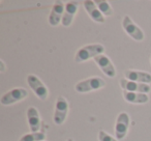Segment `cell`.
Instances as JSON below:
<instances>
[{
    "label": "cell",
    "instance_id": "6da1fadb",
    "mask_svg": "<svg viewBox=\"0 0 151 141\" xmlns=\"http://www.w3.org/2000/svg\"><path fill=\"white\" fill-rule=\"evenodd\" d=\"M105 52V47L101 44H89L86 46H83L80 48L75 56V61L77 63L85 62L89 59H94L96 56L104 54Z\"/></svg>",
    "mask_w": 151,
    "mask_h": 141
},
{
    "label": "cell",
    "instance_id": "7a4b0ae2",
    "mask_svg": "<svg viewBox=\"0 0 151 141\" xmlns=\"http://www.w3.org/2000/svg\"><path fill=\"white\" fill-rule=\"evenodd\" d=\"M106 81L101 77H90L85 80H82L75 85V90L80 93H87L91 91H95L105 87Z\"/></svg>",
    "mask_w": 151,
    "mask_h": 141
},
{
    "label": "cell",
    "instance_id": "3957f363",
    "mask_svg": "<svg viewBox=\"0 0 151 141\" xmlns=\"http://www.w3.org/2000/svg\"><path fill=\"white\" fill-rule=\"evenodd\" d=\"M69 105L67 100L62 95H59L56 99V103H55V111L54 116H53V120H54L55 124L60 126L65 121L68 114Z\"/></svg>",
    "mask_w": 151,
    "mask_h": 141
},
{
    "label": "cell",
    "instance_id": "277c9868",
    "mask_svg": "<svg viewBox=\"0 0 151 141\" xmlns=\"http://www.w3.org/2000/svg\"><path fill=\"white\" fill-rule=\"evenodd\" d=\"M27 83L35 95L42 101H46L49 97V90L42 80L36 75L29 74L27 76Z\"/></svg>",
    "mask_w": 151,
    "mask_h": 141
},
{
    "label": "cell",
    "instance_id": "5b68a950",
    "mask_svg": "<svg viewBox=\"0 0 151 141\" xmlns=\"http://www.w3.org/2000/svg\"><path fill=\"white\" fill-rule=\"evenodd\" d=\"M122 28L132 40H137V42H142L144 40L145 34L143 30L132 21L129 16H124L123 20H122Z\"/></svg>",
    "mask_w": 151,
    "mask_h": 141
},
{
    "label": "cell",
    "instance_id": "8992f818",
    "mask_svg": "<svg viewBox=\"0 0 151 141\" xmlns=\"http://www.w3.org/2000/svg\"><path fill=\"white\" fill-rule=\"evenodd\" d=\"M28 97V91L25 88H22V87H17V88H14L12 90L5 93L4 95L1 97V104L4 106L13 105L18 102H21L23 100H25Z\"/></svg>",
    "mask_w": 151,
    "mask_h": 141
},
{
    "label": "cell",
    "instance_id": "52a82bcc",
    "mask_svg": "<svg viewBox=\"0 0 151 141\" xmlns=\"http://www.w3.org/2000/svg\"><path fill=\"white\" fill-rule=\"evenodd\" d=\"M130 124V118L126 112H121L119 115L117 116V119L115 122V128H114V132H115L116 139L121 140V139L125 138L128 132V128H129Z\"/></svg>",
    "mask_w": 151,
    "mask_h": 141
},
{
    "label": "cell",
    "instance_id": "ba28073f",
    "mask_svg": "<svg viewBox=\"0 0 151 141\" xmlns=\"http://www.w3.org/2000/svg\"><path fill=\"white\" fill-rule=\"evenodd\" d=\"M64 11H65V4L63 3V1L56 0L54 2V4H53L52 9H51L50 15H49L48 18L49 24L51 26H53V27L58 26L62 22Z\"/></svg>",
    "mask_w": 151,
    "mask_h": 141
},
{
    "label": "cell",
    "instance_id": "9c48e42d",
    "mask_svg": "<svg viewBox=\"0 0 151 141\" xmlns=\"http://www.w3.org/2000/svg\"><path fill=\"white\" fill-rule=\"evenodd\" d=\"M120 86L123 89V91H130V93H148L151 91V87L149 84L144 83L134 82L129 81L125 78H122L119 80Z\"/></svg>",
    "mask_w": 151,
    "mask_h": 141
},
{
    "label": "cell",
    "instance_id": "30bf717a",
    "mask_svg": "<svg viewBox=\"0 0 151 141\" xmlns=\"http://www.w3.org/2000/svg\"><path fill=\"white\" fill-rule=\"evenodd\" d=\"M94 62L97 64V67L101 69V72L108 76L109 78H114L116 76V69L114 67L113 62L111 61V59L105 54H101L99 56H96L94 59Z\"/></svg>",
    "mask_w": 151,
    "mask_h": 141
},
{
    "label": "cell",
    "instance_id": "8fae6325",
    "mask_svg": "<svg viewBox=\"0 0 151 141\" xmlns=\"http://www.w3.org/2000/svg\"><path fill=\"white\" fill-rule=\"evenodd\" d=\"M124 78L134 82L149 84L151 83V74L137 69H126L124 72Z\"/></svg>",
    "mask_w": 151,
    "mask_h": 141
},
{
    "label": "cell",
    "instance_id": "7c38bea8",
    "mask_svg": "<svg viewBox=\"0 0 151 141\" xmlns=\"http://www.w3.org/2000/svg\"><path fill=\"white\" fill-rule=\"evenodd\" d=\"M83 5H84V9H86L87 14L89 15V17L93 20L96 23H105L106 18L103 14L101 13V11L99 9L97 5L95 4V1H92V0H85L83 2Z\"/></svg>",
    "mask_w": 151,
    "mask_h": 141
},
{
    "label": "cell",
    "instance_id": "4fadbf2b",
    "mask_svg": "<svg viewBox=\"0 0 151 141\" xmlns=\"http://www.w3.org/2000/svg\"><path fill=\"white\" fill-rule=\"evenodd\" d=\"M78 9H79L78 1H68V2L65 4L64 15H63V19H62V22H61V24H62L64 27H68V26L71 25L76 14L78 13Z\"/></svg>",
    "mask_w": 151,
    "mask_h": 141
},
{
    "label": "cell",
    "instance_id": "5bb4252c",
    "mask_svg": "<svg viewBox=\"0 0 151 141\" xmlns=\"http://www.w3.org/2000/svg\"><path fill=\"white\" fill-rule=\"evenodd\" d=\"M27 120L29 124V128L31 132H38L42 126V120H40V112L35 107H29L26 111Z\"/></svg>",
    "mask_w": 151,
    "mask_h": 141
},
{
    "label": "cell",
    "instance_id": "9a60e30c",
    "mask_svg": "<svg viewBox=\"0 0 151 141\" xmlns=\"http://www.w3.org/2000/svg\"><path fill=\"white\" fill-rule=\"evenodd\" d=\"M122 97L127 103L130 104H146L149 101V97L146 93H130V91H123Z\"/></svg>",
    "mask_w": 151,
    "mask_h": 141
},
{
    "label": "cell",
    "instance_id": "2e32d148",
    "mask_svg": "<svg viewBox=\"0 0 151 141\" xmlns=\"http://www.w3.org/2000/svg\"><path fill=\"white\" fill-rule=\"evenodd\" d=\"M46 134L44 132H31L25 134L20 138L19 141H45Z\"/></svg>",
    "mask_w": 151,
    "mask_h": 141
},
{
    "label": "cell",
    "instance_id": "e0dca14e",
    "mask_svg": "<svg viewBox=\"0 0 151 141\" xmlns=\"http://www.w3.org/2000/svg\"><path fill=\"white\" fill-rule=\"evenodd\" d=\"M95 4L97 5L99 9L101 11V13L103 14L106 17H111L113 16V9L111 7L110 3L108 1H104V0H96L95 1Z\"/></svg>",
    "mask_w": 151,
    "mask_h": 141
},
{
    "label": "cell",
    "instance_id": "ac0fdd59",
    "mask_svg": "<svg viewBox=\"0 0 151 141\" xmlns=\"http://www.w3.org/2000/svg\"><path fill=\"white\" fill-rule=\"evenodd\" d=\"M99 141H118V139L114 138L110 134H108L105 131H99Z\"/></svg>",
    "mask_w": 151,
    "mask_h": 141
},
{
    "label": "cell",
    "instance_id": "d6986e66",
    "mask_svg": "<svg viewBox=\"0 0 151 141\" xmlns=\"http://www.w3.org/2000/svg\"><path fill=\"white\" fill-rule=\"evenodd\" d=\"M1 65H2V69H1V72H3V71H4V62H3V61H1Z\"/></svg>",
    "mask_w": 151,
    "mask_h": 141
},
{
    "label": "cell",
    "instance_id": "ffe728a7",
    "mask_svg": "<svg viewBox=\"0 0 151 141\" xmlns=\"http://www.w3.org/2000/svg\"><path fill=\"white\" fill-rule=\"evenodd\" d=\"M67 141H73V140L71 138H69V139H67Z\"/></svg>",
    "mask_w": 151,
    "mask_h": 141
},
{
    "label": "cell",
    "instance_id": "44dd1931",
    "mask_svg": "<svg viewBox=\"0 0 151 141\" xmlns=\"http://www.w3.org/2000/svg\"><path fill=\"white\" fill-rule=\"evenodd\" d=\"M150 61H151V57H150Z\"/></svg>",
    "mask_w": 151,
    "mask_h": 141
}]
</instances>
